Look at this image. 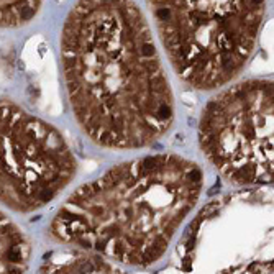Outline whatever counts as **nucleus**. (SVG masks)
Here are the masks:
<instances>
[{
    "label": "nucleus",
    "mask_w": 274,
    "mask_h": 274,
    "mask_svg": "<svg viewBox=\"0 0 274 274\" xmlns=\"http://www.w3.org/2000/svg\"><path fill=\"white\" fill-rule=\"evenodd\" d=\"M61 64L74 118L95 145L145 148L174 123L171 82L133 0H77L62 27Z\"/></svg>",
    "instance_id": "obj_1"
},
{
    "label": "nucleus",
    "mask_w": 274,
    "mask_h": 274,
    "mask_svg": "<svg viewBox=\"0 0 274 274\" xmlns=\"http://www.w3.org/2000/svg\"><path fill=\"white\" fill-rule=\"evenodd\" d=\"M199 164L163 153L122 163L74 190L49 236L126 266L159 261L200 199Z\"/></svg>",
    "instance_id": "obj_2"
},
{
    "label": "nucleus",
    "mask_w": 274,
    "mask_h": 274,
    "mask_svg": "<svg viewBox=\"0 0 274 274\" xmlns=\"http://www.w3.org/2000/svg\"><path fill=\"white\" fill-rule=\"evenodd\" d=\"M176 74L212 90L233 80L253 56L266 0H146Z\"/></svg>",
    "instance_id": "obj_3"
},
{
    "label": "nucleus",
    "mask_w": 274,
    "mask_h": 274,
    "mask_svg": "<svg viewBox=\"0 0 274 274\" xmlns=\"http://www.w3.org/2000/svg\"><path fill=\"white\" fill-rule=\"evenodd\" d=\"M174 261L181 273H273V192L255 186L210 200Z\"/></svg>",
    "instance_id": "obj_4"
},
{
    "label": "nucleus",
    "mask_w": 274,
    "mask_h": 274,
    "mask_svg": "<svg viewBox=\"0 0 274 274\" xmlns=\"http://www.w3.org/2000/svg\"><path fill=\"white\" fill-rule=\"evenodd\" d=\"M273 80L248 79L209 100L199 145L210 164L235 186L273 182Z\"/></svg>",
    "instance_id": "obj_5"
},
{
    "label": "nucleus",
    "mask_w": 274,
    "mask_h": 274,
    "mask_svg": "<svg viewBox=\"0 0 274 274\" xmlns=\"http://www.w3.org/2000/svg\"><path fill=\"white\" fill-rule=\"evenodd\" d=\"M77 161L59 130L0 100V202L15 212L48 205L71 184Z\"/></svg>",
    "instance_id": "obj_6"
},
{
    "label": "nucleus",
    "mask_w": 274,
    "mask_h": 274,
    "mask_svg": "<svg viewBox=\"0 0 274 274\" xmlns=\"http://www.w3.org/2000/svg\"><path fill=\"white\" fill-rule=\"evenodd\" d=\"M31 243L16 223L0 212V274L25 273L30 264Z\"/></svg>",
    "instance_id": "obj_7"
},
{
    "label": "nucleus",
    "mask_w": 274,
    "mask_h": 274,
    "mask_svg": "<svg viewBox=\"0 0 274 274\" xmlns=\"http://www.w3.org/2000/svg\"><path fill=\"white\" fill-rule=\"evenodd\" d=\"M56 256L44 261L43 273H118L107 258L85 250L62 251Z\"/></svg>",
    "instance_id": "obj_8"
},
{
    "label": "nucleus",
    "mask_w": 274,
    "mask_h": 274,
    "mask_svg": "<svg viewBox=\"0 0 274 274\" xmlns=\"http://www.w3.org/2000/svg\"><path fill=\"white\" fill-rule=\"evenodd\" d=\"M44 0H0V27L13 28L28 23Z\"/></svg>",
    "instance_id": "obj_9"
}]
</instances>
